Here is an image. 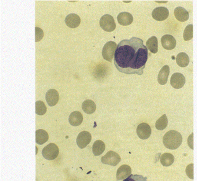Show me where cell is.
I'll return each instance as SVG.
<instances>
[{"mask_svg":"<svg viewBox=\"0 0 197 181\" xmlns=\"http://www.w3.org/2000/svg\"><path fill=\"white\" fill-rule=\"evenodd\" d=\"M123 181H148L147 177L139 175H131Z\"/></svg>","mask_w":197,"mask_h":181,"instance_id":"obj_28","label":"cell"},{"mask_svg":"<svg viewBox=\"0 0 197 181\" xmlns=\"http://www.w3.org/2000/svg\"><path fill=\"white\" fill-rule=\"evenodd\" d=\"M168 120L166 114H163L158 119L155 124V127L158 130H163L168 126Z\"/></svg>","mask_w":197,"mask_h":181,"instance_id":"obj_25","label":"cell"},{"mask_svg":"<svg viewBox=\"0 0 197 181\" xmlns=\"http://www.w3.org/2000/svg\"><path fill=\"white\" fill-rule=\"evenodd\" d=\"M193 38V24H189L183 32V38L185 41H189Z\"/></svg>","mask_w":197,"mask_h":181,"instance_id":"obj_27","label":"cell"},{"mask_svg":"<svg viewBox=\"0 0 197 181\" xmlns=\"http://www.w3.org/2000/svg\"><path fill=\"white\" fill-rule=\"evenodd\" d=\"M48 139V134L45 130L39 129L35 131V142L38 145H43L47 142Z\"/></svg>","mask_w":197,"mask_h":181,"instance_id":"obj_19","label":"cell"},{"mask_svg":"<svg viewBox=\"0 0 197 181\" xmlns=\"http://www.w3.org/2000/svg\"><path fill=\"white\" fill-rule=\"evenodd\" d=\"M132 174V168L128 165H122L117 171V180H124Z\"/></svg>","mask_w":197,"mask_h":181,"instance_id":"obj_14","label":"cell"},{"mask_svg":"<svg viewBox=\"0 0 197 181\" xmlns=\"http://www.w3.org/2000/svg\"><path fill=\"white\" fill-rule=\"evenodd\" d=\"M106 145L104 142L98 140L94 142L92 146V152L95 156L101 155L105 151Z\"/></svg>","mask_w":197,"mask_h":181,"instance_id":"obj_22","label":"cell"},{"mask_svg":"<svg viewBox=\"0 0 197 181\" xmlns=\"http://www.w3.org/2000/svg\"><path fill=\"white\" fill-rule=\"evenodd\" d=\"M47 112V107L42 101L35 102V113L39 116H43Z\"/></svg>","mask_w":197,"mask_h":181,"instance_id":"obj_26","label":"cell"},{"mask_svg":"<svg viewBox=\"0 0 197 181\" xmlns=\"http://www.w3.org/2000/svg\"><path fill=\"white\" fill-rule=\"evenodd\" d=\"M146 47L152 53L156 54L158 51V40L155 36H152L146 42Z\"/></svg>","mask_w":197,"mask_h":181,"instance_id":"obj_23","label":"cell"},{"mask_svg":"<svg viewBox=\"0 0 197 181\" xmlns=\"http://www.w3.org/2000/svg\"><path fill=\"white\" fill-rule=\"evenodd\" d=\"M65 21L66 26L69 28H76L81 24V19L77 14L71 13L66 17Z\"/></svg>","mask_w":197,"mask_h":181,"instance_id":"obj_13","label":"cell"},{"mask_svg":"<svg viewBox=\"0 0 197 181\" xmlns=\"http://www.w3.org/2000/svg\"><path fill=\"white\" fill-rule=\"evenodd\" d=\"M136 132L139 138L145 140L150 137L152 130L149 124L146 123H142L137 126Z\"/></svg>","mask_w":197,"mask_h":181,"instance_id":"obj_9","label":"cell"},{"mask_svg":"<svg viewBox=\"0 0 197 181\" xmlns=\"http://www.w3.org/2000/svg\"><path fill=\"white\" fill-rule=\"evenodd\" d=\"M59 154V148L55 144L50 143L43 148L42 155L43 157L48 160H54Z\"/></svg>","mask_w":197,"mask_h":181,"instance_id":"obj_5","label":"cell"},{"mask_svg":"<svg viewBox=\"0 0 197 181\" xmlns=\"http://www.w3.org/2000/svg\"><path fill=\"white\" fill-rule=\"evenodd\" d=\"M83 120V115L77 111L72 112L69 118L70 124L74 127L80 126L82 123Z\"/></svg>","mask_w":197,"mask_h":181,"instance_id":"obj_17","label":"cell"},{"mask_svg":"<svg viewBox=\"0 0 197 181\" xmlns=\"http://www.w3.org/2000/svg\"><path fill=\"white\" fill-rule=\"evenodd\" d=\"M117 45L113 41L107 42L103 47L102 51V57L106 61L112 62L114 54L116 50Z\"/></svg>","mask_w":197,"mask_h":181,"instance_id":"obj_3","label":"cell"},{"mask_svg":"<svg viewBox=\"0 0 197 181\" xmlns=\"http://www.w3.org/2000/svg\"><path fill=\"white\" fill-rule=\"evenodd\" d=\"M43 37V30L38 27L35 28V42H39Z\"/></svg>","mask_w":197,"mask_h":181,"instance_id":"obj_29","label":"cell"},{"mask_svg":"<svg viewBox=\"0 0 197 181\" xmlns=\"http://www.w3.org/2000/svg\"><path fill=\"white\" fill-rule=\"evenodd\" d=\"M170 83L172 87L174 89H181L185 84V77L181 73H174L171 77Z\"/></svg>","mask_w":197,"mask_h":181,"instance_id":"obj_10","label":"cell"},{"mask_svg":"<svg viewBox=\"0 0 197 181\" xmlns=\"http://www.w3.org/2000/svg\"><path fill=\"white\" fill-rule=\"evenodd\" d=\"M101 161L104 164L116 166L120 163L121 158L117 153L111 150L101 158Z\"/></svg>","mask_w":197,"mask_h":181,"instance_id":"obj_6","label":"cell"},{"mask_svg":"<svg viewBox=\"0 0 197 181\" xmlns=\"http://www.w3.org/2000/svg\"><path fill=\"white\" fill-rule=\"evenodd\" d=\"M82 108L85 113L91 114L95 111L97 106L94 101L91 100H86L82 103Z\"/></svg>","mask_w":197,"mask_h":181,"instance_id":"obj_20","label":"cell"},{"mask_svg":"<svg viewBox=\"0 0 197 181\" xmlns=\"http://www.w3.org/2000/svg\"><path fill=\"white\" fill-rule=\"evenodd\" d=\"M153 18L158 21L166 20L169 16V11L167 8L160 6L154 9L152 13Z\"/></svg>","mask_w":197,"mask_h":181,"instance_id":"obj_7","label":"cell"},{"mask_svg":"<svg viewBox=\"0 0 197 181\" xmlns=\"http://www.w3.org/2000/svg\"><path fill=\"white\" fill-rule=\"evenodd\" d=\"M117 20L121 26H129L133 21V17L129 12H121L117 17Z\"/></svg>","mask_w":197,"mask_h":181,"instance_id":"obj_15","label":"cell"},{"mask_svg":"<svg viewBox=\"0 0 197 181\" xmlns=\"http://www.w3.org/2000/svg\"><path fill=\"white\" fill-rule=\"evenodd\" d=\"M149 53L143 40L139 38L125 39L117 46L114 56L115 66L121 73L142 75Z\"/></svg>","mask_w":197,"mask_h":181,"instance_id":"obj_1","label":"cell"},{"mask_svg":"<svg viewBox=\"0 0 197 181\" xmlns=\"http://www.w3.org/2000/svg\"><path fill=\"white\" fill-rule=\"evenodd\" d=\"M161 43L164 49L171 50L175 48L177 42L173 36L170 35H165L161 38Z\"/></svg>","mask_w":197,"mask_h":181,"instance_id":"obj_12","label":"cell"},{"mask_svg":"<svg viewBox=\"0 0 197 181\" xmlns=\"http://www.w3.org/2000/svg\"><path fill=\"white\" fill-rule=\"evenodd\" d=\"M59 99V93L55 89H50L46 94V100L49 106H55L57 105Z\"/></svg>","mask_w":197,"mask_h":181,"instance_id":"obj_11","label":"cell"},{"mask_svg":"<svg viewBox=\"0 0 197 181\" xmlns=\"http://www.w3.org/2000/svg\"><path fill=\"white\" fill-rule=\"evenodd\" d=\"M169 74V67L168 65H165L162 67L158 73V81L160 84L164 85L168 82V77Z\"/></svg>","mask_w":197,"mask_h":181,"instance_id":"obj_18","label":"cell"},{"mask_svg":"<svg viewBox=\"0 0 197 181\" xmlns=\"http://www.w3.org/2000/svg\"><path fill=\"white\" fill-rule=\"evenodd\" d=\"M176 61L180 67H187L189 64V57L185 53H180L176 57Z\"/></svg>","mask_w":197,"mask_h":181,"instance_id":"obj_21","label":"cell"},{"mask_svg":"<svg viewBox=\"0 0 197 181\" xmlns=\"http://www.w3.org/2000/svg\"><path fill=\"white\" fill-rule=\"evenodd\" d=\"M100 26L105 31L112 32L116 27V22L112 16L110 14H105L101 18Z\"/></svg>","mask_w":197,"mask_h":181,"instance_id":"obj_4","label":"cell"},{"mask_svg":"<svg viewBox=\"0 0 197 181\" xmlns=\"http://www.w3.org/2000/svg\"><path fill=\"white\" fill-rule=\"evenodd\" d=\"M161 163L164 166H169L173 164L174 161V156L170 153H164L161 156Z\"/></svg>","mask_w":197,"mask_h":181,"instance_id":"obj_24","label":"cell"},{"mask_svg":"<svg viewBox=\"0 0 197 181\" xmlns=\"http://www.w3.org/2000/svg\"><path fill=\"white\" fill-rule=\"evenodd\" d=\"M92 137L90 132L87 131H83L80 132L77 136L76 143L77 146L81 149L86 147L91 142Z\"/></svg>","mask_w":197,"mask_h":181,"instance_id":"obj_8","label":"cell"},{"mask_svg":"<svg viewBox=\"0 0 197 181\" xmlns=\"http://www.w3.org/2000/svg\"><path fill=\"white\" fill-rule=\"evenodd\" d=\"M163 142L166 148L169 150H176L181 146L182 142V137L177 131L170 130L164 136Z\"/></svg>","mask_w":197,"mask_h":181,"instance_id":"obj_2","label":"cell"},{"mask_svg":"<svg viewBox=\"0 0 197 181\" xmlns=\"http://www.w3.org/2000/svg\"><path fill=\"white\" fill-rule=\"evenodd\" d=\"M186 174L188 177L191 179H194V175H193V164H190L189 165L187 166L185 169Z\"/></svg>","mask_w":197,"mask_h":181,"instance_id":"obj_30","label":"cell"},{"mask_svg":"<svg viewBox=\"0 0 197 181\" xmlns=\"http://www.w3.org/2000/svg\"><path fill=\"white\" fill-rule=\"evenodd\" d=\"M188 144L190 148L193 150V133H192L188 139Z\"/></svg>","mask_w":197,"mask_h":181,"instance_id":"obj_31","label":"cell"},{"mask_svg":"<svg viewBox=\"0 0 197 181\" xmlns=\"http://www.w3.org/2000/svg\"><path fill=\"white\" fill-rule=\"evenodd\" d=\"M174 14L177 20L180 22L186 21L189 18V13L188 11L181 6H178L175 9Z\"/></svg>","mask_w":197,"mask_h":181,"instance_id":"obj_16","label":"cell"}]
</instances>
